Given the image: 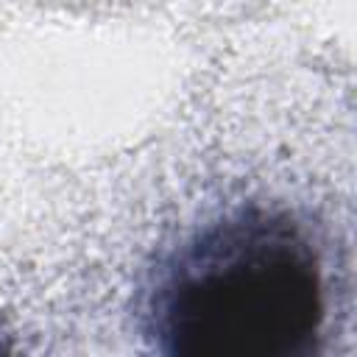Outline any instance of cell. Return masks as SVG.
Wrapping results in <instances>:
<instances>
[{
    "instance_id": "cell-1",
    "label": "cell",
    "mask_w": 357,
    "mask_h": 357,
    "mask_svg": "<svg viewBox=\"0 0 357 357\" xmlns=\"http://www.w3.org/2000/svg\"><path fill=\"white\" fill-rule=\"evenodd\" d=\"M324 259L284 206L240 201L178 237L148 276L139 332L165 357H312Z\"/></svg>"
}]
</instances>
